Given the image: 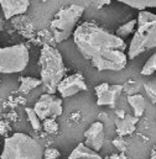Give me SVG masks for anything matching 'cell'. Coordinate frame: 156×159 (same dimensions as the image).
Instances as JSON below:
<instances>
[{
	"mask_svg": "<svg viewBox=\"0 0 156 159\" xmlns=\"http://www.w3.org/2000/svg\"><path fill=\"white\" fill-rule=\"evenodd\" d=\"M73 41L79 53L99 72H120L126 67V43L94 22L78 25Z\"/></svg>",
	"mask_w": 156,
	"mask_h": 159,
	"instance_id": "1",
	"label": "cell"
},
{
	"mask_svg": "<svg viewBox=\"0 0 156 159\" xmlns=\"http://www.w3.org/2000/svg\"><path fill=\"white\" fill-rule=\"evenodd\" d=\"M136 22V30L126 51L128 59H134L141 53L156 48V14L149 10L140 11Z\"/></svg>",
	"mask_w": 156,
	"mask_h": 159,
	"instance_id": "2",
	"label": "cell"
},
{
	"mask_svg": "<svg viewBox=\"0 0 156 159\" xmlns=\"http://www.w3.org/2000/svg\"><path fill=\"white\" fill-rule=\"evenodd\" d=\"M40 67H41V83L47 94H55L58 84L65 78V64L63 58L57 48L50 44H45L40 53Z\"/></svg>",
	"mask_w": 156,
	"mask_h": 159,
	"instance_id": "3",
	"label": "cell"
},
{
	"mask_svg": "<svg viewBox=\"0 0 156 159\" xmlns=\"http://www.w3.org/2000/svg\"><path fill=\"white\" fill-rule=\"evenodd\" d=\"M0 159H43V149L31 136L16 132L5 138Z\"/></svg>",
	"mask_w": 156,
	"mask_h": 159,
	"instance_id": "4",
	"label": "cell"
},
{
	"mask_svg": "<svg viewBox=\"0 0 156 159\" xmlns=\"http://www.w3.org/2000/svg\"><path fill=\"white\" fill-rule=\"evenodd\" d=\"M84 12V7L78 4L67 5L57 11L50 24L55 42L61 43L73 36L79 19Z\"/></svg>",
	"mask_w": 156,
	"mask_h": 159,
	"instance_id": "5",
	"label": "cell"
},
{
	"mask_svg": "<svg viewBox=\"0 0 156 159\" xmlns=\"http://www.w3.org/2000/svg\"><path fill=\"white\" fill-rule=\"evenodd\" d=\"M30 61L29 49L25 44L0 47V73L14 74L22 72Z\"/></svg>",
	"mask_w": 156,
	"mask_h": 159,
	"instance_id": "6",
	"label": "cell"
},
{
	"mask_svg": "<svg viewBox=\"0 0 156 159\" xmlns=\"http://www.w3.org/2000/svg\"><path fill=\"white\" fill-rule=\"evenodd\" d=\"M34 110L41 121L46 119H55L62 115V99L55 94H42L36 101Z\"/></svg>",
	"mask_w": 156,
	"mask_h": 159,
	"instance_id": "7",
	"label": "cell"
},
{
	"mask_svg": "<svg viewBox=\"0 0 156 159\" xmlns=\"http://www.w3.org/2000/svg\"><path fill=\"white\" fill-rule=\"evenodd\" d=\"M124 86L120 84H108L102 83L95 86V95H97V104L99 106H109L114 107Z\"/></svg>",
	"mask_w": 156,
	"mask_h": 159,
	"instance_id": "8",
	"label": "cell"
},
{
	"mask_svg": "<svg viewBox=\"0 0 156 159\" xmlns=\"http://www.w3.org/2000/svg\"><path fill=\"white\" fill-rule=\"evenodd\" d=\"M85 90H87V84L84 77L80 73H75L72 75L63 78L57 86V91L62 98H70Z\"/></svg>",
	"mask_w": 156,
	"mask_h": 159,
	"instance_id": "9",
	"label": "cell"
},
{
	"mask_svg": "<svg viewBox=\"0 0 156 159\" xmlns=\"http://www.w3.org/2000/svg\"><path fill=\"white\" fill-rule=\"evenodd\" d=\"M105 134H104V125L100 121L92 123L87 131L84 132V144L94 152H99L104 144Z\"/></svg>",
	"mask_w": 156,
	"mask_h": 159,
	"instance_id": "10",
	"label": "cell"
},
{
	"mask_svg": "<svg viewBox=\"0 0 156 159\" xmlns=\"http://www.w3.org/2000/svg\"><path fill=\"white\" fill-rule=\"evenodd\" d=\"M0 6L5 20H10L14 16L22 15L30 6L29 0H0Z\"/></svg>",
	"mask_w": 156,
	"mask_h": 159,
	"instance_id": "11",
	"label": "cell"
},
{
	"mask_svg": "<svg viewBox=\"0 0 156 159\" xmlns=\"http://www.w3.org/2000/svg\"><path fill=\"white\" fill-rule=\"evenodd\" d=\"M138 121H139L138 117H135L134 115H128V114H125L124 117H117L114 123H115V129H117L118 136L124 137V136L131 134L135 131Z\"/></svg>",
	"mask_w": 156,
	"mask_h": 159,
	"instance_id": "12",
	"label": "cell"
},
{
	"mask_svg": "<svg viewBox=\"0 0 156 159\" xmlns=\"http://www.w3.org/2000/svg\"><path fill=\"white\" fill-rule=\"evenodd\" d=\"M67 159H103L98 152L92 151L84 143H78Z\"/></svg>",
	"mask_w": 156,
	"mask_h": 159,
	"instance_id": "13",
	"label": "cell"
},
{
	"mask_svg": "<svg viewBox=\"0 0 156 159\" xmlns=\"http://www.w3.org/2000/svg\"><path fill=\"white\" fill-rule=\"evenodd\" d=\"M128 104L134 111V116L140 119L146 109V100L141 94H131L128 96Z\"/></svg>",
	"mask_w": 156,
	"mask_h": 159,
	"instance_id": "14",
	"label": "cell"
},
{
	"mask_svg": "<svg viewBox=\"0 0 156 159\" xmlns=\"http://www.w3.org/2000/svg\"><path fill=\"white\" fill-rule=\"evenodd\" d=\"M120 2L139 11H146L148 9H156V0H120Z\"/></svg>",
	"mask_w": 156,
	"mask_h": 159,
	"instance_id": "15",
	"label": "cell"
},
{
	"mask_svg": "<svg viewBox=\"0 0 156 159\" xmlns=\"http://www.w3.org/2000/svg\"><path fill=\"white\" fill-rule=\"evenodd\" d=\"M136 24H138V22H136V19L125 22L124 25L119 26V27L117 29V31H115V36H118V37L121 39V40L126 39L128 36H130L131 34L135 32V30H136Z\"/></svg>",
	"mask_w": 156,
	"mask_h": 159,
	"instance_id": "16",
	"label": "cell"
},
{
	"mask_svg": "<svg viewBox=\"0 0 156 159\" xmlns=\"http://www.w3.org/2000/svg\"><path fill=\"white\" fill-rule=\"evenodd\" d=\"M41 79L37 78H31V77H25L20 79V86H19V91L21 94H27L30 93L32 89L37 88L39 85H41Z\"/></svg>",
	"mask_w": 156,
	"mask_h": 159,
	"instance_id": "17",
	"label": "cell"
},
{
	"mask_svg": "<svg viewBox=\"0 0 156 159\" xmlns=\"http://www.w3.org/2000/svg\"><path fill=\"white\" fill-rule=\"evenodd\" d=\"M143 88H144V90H145L148 98L150 99V101L156 105V77L146 80V81L144 83Z\"/></svg>",
	"mask_w": 156,
	"mask_h": 159,
	"instance_id": "18",
	"label": "cell"
},
{
	"mask_svg": "<svg viewBox=\"0 0 156 159\" xmlns=\"http://www.w3.org/2000/svg\"><path fill=\"white\" fill-rule=\"evenodd\" d=\"M25 112H26L27 119H29L30 123H31V127H32L35 131H41V129H42V121H41L39 116L36 115L34 107H32V109H31V107H26V109H25Z\"/></svg>",
	"mask_w": 156,
	"mask_h": 159,
	"instance_id": "19",
	"label": "cell"
},
{
	"mask_svg": "<svg viewBox=\"0 0 156 159\" xmlns=\"http://www.w3.org/2000/svg\"><path fill=\"white\" fill-rule=\"evenodd\" d=\"M140 73H141V75H145V77H150L154 73H156V53H154L146 61V63L143 66Z\"/></svg>",
	"mask_w": 156,
	"mask_h": 159,
	"instance_id": "20",
	"label": "cell"
},
{
	"mask_svg": "<svg viewBox=\"0 0 156 159\" xmlns=\"http://www.w3.org/2000/svg\"><path fill=\"white\" fill-rule=\"evenodd\" d=\"M42 128L51 134H55L58 132V123L55 121V119H46L42 122Z\"/></svg>",
	"mask_w": 156,
	"mask_h": 159,
	"instance_id": "21",
	"label": "cell"
},
{
	"mask_svg": "<svg viewBox=\"0 0 156 159\" xmlns=\"http://www.w3.org/2000/svg\"><path fill=\"white\" fill-rule=\"evenodd\" d=\"M61 157V153L56 148H47L43 151V159H58Z\"/></svg>",
	"mask_w": 156,
	"mask_h": 159,
	"instance_id": "22",
	"label": "cell"
},
{
	"mask_svg": "<svg viewBox=\"0 0 156 159\" xmlns=\"http://www.w3.org/2000/svg\"><path fill=\"white\" fill-rule=\"evenodd\" d=\"M113 144L117 147V149L120 151V152H125V149H126V143L124 142L123 137H119V136H118L117 138L113 141Z\"/></svg>",
	"mask_w": 156,
	"mask_h": 159,
	"instance_id": "23",
	"label": "cell"
},
{
	"mask_svg": "<svg viewBox=\"0 0 156 159\" xmlns=\"http://www.w3.org/2000/svg\"><path fill=\"white\" fill-rule=\"evenodd\" d=\"M107 159H126V158H125L124 154H115V156H112V157H109V158Z\"/></svg>",
	"mask_w": 156,
	"mask_h": 159,
	"instance_id": "24",
	"label": "cell"
},
{
	"mask_svg": "<svg viewBox=\"0 0 156 159\" xmlns=\"http://www.w3.org/2000/svg\"><path fill=\"white\" fill-rule=\"evenodd\" d=\"M150 159H156V148L153 151V153H151V157H150Z\"/></svg>",
	"mask_w": 156,
	"mask_h": 159,
	"instance_id": "25",
	"label": "cell"
},
{
	"mask_svg": "<svg viewBox=\"0 0 156 159\" xmlns=\"http://www.w3.org/2000/svg\"><path fill=\"white\" fill-rule=\"evenodd\" d=\"M2 30V22H1V20H0V31Z\"/></svg>",
	"mask_w": 156,
	"mask_h": 159,
	"instance_id": "26",
	"label": "cell"
}]
</instances>
